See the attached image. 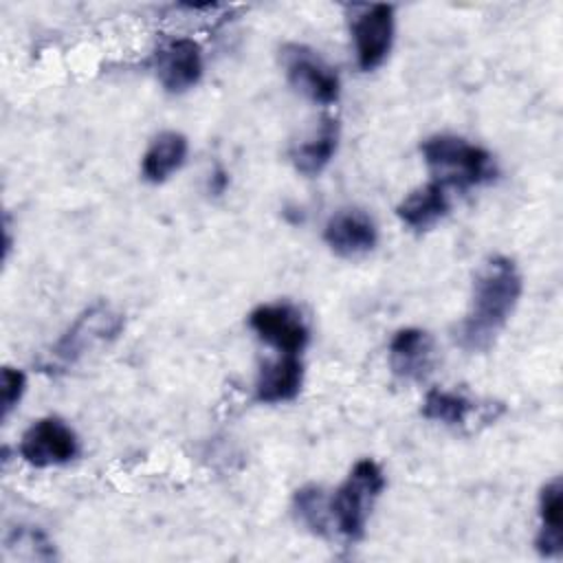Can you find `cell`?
I'll return each mask as SVG.
<instances>
[{"mask_svg": "<svg viewBox=\"0 0 563 563\" xmlns=\"http://www.w3.org/2000/svg\"><path fill=\"white\" fill-rule=\"evenodd\" d=\"M523 279L506 255L488 257L475 273L471 306L457 328V341L468 352H486L519 303Z\"/></svg>", "mask_w": 563, "mask_h": 563, "instance_id": "6da1fadb", "label": "cell"}, {"mask_svg": "<svg viewBox=\"0 0 563 563\" xmlns=\"http://www.w3.org/2000/svg\"><path fill=\"white\" fill-rule=\"evenodd\" d=\"M420 152L433 174V180L446 189L475 187L495 176L490 152L455 134H433L424 139Z\"/></svg>", "mask_w": 563, "mask_h": 563, "instance_id": "7a4b0ae2", "label": "cell"}, {"mask_svg": "<svg viewBox=\"0 0 563 563\" xmlns=\"http://www.w3.org/2000/svg\"><path fill=\"white\" fill-rule=\"evenodd\" d=\"M383 488L385 475L380 466L374 460L365 457L352 466L343 484L334 490V495L330 497V515L336 532L345 541L354 543L363 539L367 519Z\"/></svg>", "mask_w": 563, "mask_h": 563, "instance_id": "3957f363", "label": "cell"}, {"mask_svg": "<svg viewBox=\"0 0 563 563\" xmlns=\"http://www.w3.org/2000/svg\"><path fill=\"white\" fill-rule=\"evenodd\" d=\"M123 330V314L110 303L97 301L86 308L73 325L51 347L46 367H70L79 363L90 350L114 341Z\"/></svg>", "mask_w": 563, "mask_h": 563, "instance_id": "277c9868", "label": "cell"}, {"mask_svg": "<svg viewBox=\"0 0 563 563\" xmlns=\"http://www.w3.org/2000/svg\"><path fill=\"white\" fill-rule=\"evenodd\" d=\"M282 66L290 86L310 101L330 106L339 99V75L312 48L303 44H286L282 48Z\"/></svg>", "mask_w": 563, "mask_h": 563, "instance_id": "5b68a950", "label": "cell"}, {"mask_svg": "<svg viewBox=\"0 0 563 563\" xmlns=\"http://www.w3.org/2000/svg\"><path fill=\"white\" fill-rule=\"evenodd\" d=\"M77 433L57 416L35 420L20 440V455L24 462L37 468L62 466L77 457Z\"/></svg>", "mask_w": 563, "mask_h": 563, "instance_id": "8992f818", "label": "cell"}, {"mask_svg": "<svg viewBox=\"0 0 563 563\" xmlns=\"http://www.w3.org/2000/svg\"><path fill=\"white\" fill-rule=\"evenodd\" d=\"M249 325L264 343L282 354H299L310 339L301 310L288 301L257 306L249 314Z\"/></svg>", "mask_w": 563, "mask_h": 563, "instance_id": "52a82bcc", "label": "cell"}, {"mask_svg": "<svg viewBox=\"0 0 563 563\" xmlns=\"http://www.w3.org/2000/svg\"><path fill=\"white\" fill-rule=\"evenodd\" d=\"M352 40L361 70L378 68L389 55L394 42V7H365L352 22Z\"/></svg>", "mask_w": 563, "mask_h": 563, "instance_id": "ba28073f", "label": "cell"}, {"mask_svg": "<svg viewBox=\"0 0 563 563\" xmlns=\"http://www.w3.org/2000/svg\"><path fill=\"white\" fill-rule=\"evenodd\" d=\"M323 240L332 253L345 260H356L374 251L378 242L376 222L363 209H339L330 216L323 229Z\"/></svg>", "mask_w": 563, "mask_h": 563, "instance_id": "9c48e42d", "label": "cell"}, {"mask_svg": "<svg viewBox=\"0 0 563 563\" xmlns=\"http://www.w3.org/2000/svg\"><path fill=\"white\" fill-rule=\"evenodd\" d=\"M389 367L407 383L424 380L435 365V343L427 330L402 328L389 341Z\"/></svg>", "mask_w": 563, "mask_h": 563, "instance_id": "30bf717a", "label": "cell"}, {"mask_svg": "<svg viewBox=\"0 0 563 563\" xmlns=\"http://www.w3.org/2000/svg\"><path fill=\"white\" fill-rule=\"evenodd\" d=\"M156 77L161 86L172 92L194 88L202 77V51L191 37H176L156 55Z\"/></svg>", "mask_w": 563, "mask_h": 563, "instance_id": "8fae6325", "label": "cell"}, {"mask_svg": "<svg viewBox=\"0 0 563 563\" xmlns=\"http://www.w3.org/2000/svg\"><path fill=\"white\" fill-rule=\"evenodd\" d=\"M303 383V365L297 354H282L264 363L255 378V398L264 405L292 400Z\"/></svg>", "mask_w": 563, "mask_h": 563, "instance_id": "7c38bea8", "label": "cell"}, {"mask_svg": "<svg viewBox=\"0 0 563 563\" xmlns=\"http://www.w3.org/2000/svg\"><path fill=\"white\" fill-rule=\"evenodd\" d=\"M451 209L446 187L438 180H429L409 191L396 207V216L413 231H427L438 224Z\"/></svg>", "mask_w": 563, "mask_h": 563, "instance_id": "4fadbf2b", "label": "cell"}, {"mask_svg": "<svg viewBox=\"0 0 563 563\" xmlns=\"http://www.w3.org/2000/svg\"><path fill=\"white\" fill-rule=\"evenodd\" d=\"M534 545L541 556L554 559L563 550V484L552 477L539 495V532Z\"/></svg>", "mask_w": 563, "mask_h": 563, "instance_id": "5bb4252c", "label": "cell"}, {"mask_svg": "<svg viewBox=\"0 0 563 563\" xmlns=\"http://www.w3.org/2000/svg\"><path fill=\"white\" fill-rule=\"evenodd\" d=\"M187 136L176 130H165L152 139L147 145L141 172L147 183H165L174 172H178L187 158Z\"/></svg>", "mask_w": 563, "mask_h": 563, "instance_id": "9a60e30c", "label": "cell"}, {"mask_svg": "<svg viewBox=\"0 0 563 563\" xmlns=\"http://www.w3.org/2000/svg\"><path fill=\"white\" fill-rule=\"evenodd\" d=\"M336 145H339V123L334 117H323L319 123V130L310 139L292 147L290 161L299 174L317 176L332 161Z\"/></svg>", "mask_w": 563, "mask_h": 563, "instance_id": "2e32d148", "label": "cell"}, {"mask_svg": "<svg viewBox=\"0 0 563 563\" xmlns=\"http://www.w3.org/2000/svg\"><path fill=\"white\" fill-rule=\"evenodd\" d=\"M477 411V405L462 391L451 389H429L422 402V416L427 420L446 424V427H462L471 420Z\"/></svg>", "mask_w": 563, "mask_h": 563, "instance_id": "e0dca14e", "label": "cell"}, {"mask_svg": "<svg viewBox=\"0 0 563 563\" xmlns=\"http://www.w3.org/2000/svg\"><path fill=\"white\" fill-rule=\"evenodd\" d=\"M292 508L299 517V521L319 537H328L332 530V515H330V499L325 497V493L310 484L303 486L295 493L292 497Z\"/></svg>", "mask_w": 563, "mask_h": 563, "instance_id": "ac0fdd59", "label": "cell"}, {"mask_svg": "<svg viewBox=\"0 0 563 563\" xmlns=\"http://www.w3.org/2000/svg\"><path fill=\"white\" fill-rule=\"evenodd\" d=\"M26 389V376L24 372L15 367H2L0 374V402H2V418H9V413L18 407L22 400V394Z\"/></svg>", "mask_w": 563, "mask_h": 563, "instance_id": "d6986e66", "label": "cell"}]
</instances>
